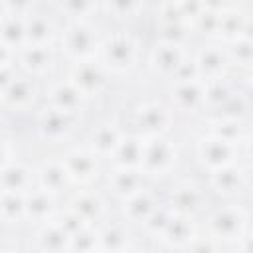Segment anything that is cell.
I'll use <instances>...</instances> for the list:
<instances>
[{"instance_id":"2e32d148","label":"cell","mask_w":253,"mask_h":253,"mask_svg":"<svg viewBox=\"0 0 253 253\" xmlns=\"http://www.w3.org/2000/svg\"><path fill=\"white\" fill-rule=\"evenodd\" d=\"M4 192H22V188L28 184V172L22 166H8L0 172Z\"/></svg>"},{"instance_id":"5bb4252c","label":"cell","mask_w":253,"mask_h":253,"mask_svg":"<svg viewBox=\"0 0 253 253\" xmlns=\"http://www.w3.org/2000/svg\"><path fill=\"white\" fill-rule=\"evenodd\" d=\"M119 142H121V136L113 125H101L97 128V132H93V148L99 154L113 152Z\"/></svg>"},{"instance_id":"4fadbf2b","label":"cell","mask_w":253,"mask_h":253,"mask_svg":"<svg viewBox=\"0 0 253 253\" xmlns=\"http://www.w3.org/2000/svg\"><path fill=\"white\" fill-rule=\"evenodd\" d=\"M69 176L63 164H43V168L40 170V182L43 192H59L65 184H67Z\"/></svg>"},{"instance_id":"30bf717a","label":"cell","mask_w":253,"mask_h":253,"mask_svg":"<svg viewBox=\"0 0 253 253\" xmlns=\"http://www.w3.org/2000/svg\"><path fill=\"white\" fill-rule=\"evenodd\" d=\"M20 63L34 75L45 73L51 65V55L47 51V45H28L20 53Z\"/></svg>"},{"instance_id":"9c48e42d","label":"cell","mask_w":253,"mask_h":253,"mask_svg":"<svg viewBox=\"0 0 253 253\" xmlns=\"http://www.w3.org/2000/svg\"><path fill=\"white\" fill-rule=\"evenodd\" d=\"M53 34L51 22L42 14H30V18L24 22V38L32 45H45Z\"/></svg>"},{"instance_id":"8fae6325","label":"cell","mask_w":253,"mask_h":253,"mask_svg":"<svg viewBox=\"0 0 253 253\" xmlns=\"http://www.w3.org/2000/svg\"><path fill=\"white\" fill-rule=\"evenodd\" d=\"M182 51H180V45L178 43H160L156 45L154 49V55H152V61L156 65V69L164 71V73H176V69L184 63L182 59Z\"/></svg>"},{"instance_id":"7a4b0ae2","label":"cell","mask_w":253,"mask_h":253,"mask_svg":"<svg viewBox=\"0 0 253 253\" xmlns=\"http://www.w3.org/2000/svg\"><path fill=\"white\" fill-rule=\"evenodd\" d=\"M174 160V148L168 140L160 136H150V140H142V156L140 170L144 174H164Z\"/></svg>"},{"instance_id":"ffe728a7","label":"cell","mask_w":253,"mask_h":253,"mask_svg":"<svg viewBox=\"0 0 253 253\" xmlns=\"http://www.w3.org/2000/svg\"><path fill=\"white\" fill-rule=\"evenodd\" d=\"M6 18V6H4V0H0V22Z\"/></svg>"},{"instance_id":"e0dca14e","label":"cell","mask_w":253,"mask_h":253,"mask_svg":"<svg viewBox=\"0 0 253 253\" xmlns=\"http://www.w3.org/2000/svg\"><path fill=\"white\" fill-rule=\"evenodd\" d=\"M91 6H93L91 0H61V10H65L73 20L85 18V14L91 12Z\"/></svg>"},{"instance_id":"9a60e30c","label":"cell","mask_w":253,"mask_h":253,"mask_svg":"<svg viewBox=\"0 0 253 253\" xmlns=\"http://www.w3.org/2000/svg\"><path fill=\"white\" fill-rule=\"evenodd\" d=\"M113 190L117 192V194H121V196H130V194H134L136 190H140L138 188V182H140V178H138V174L132 170V168H119L115 174H113Z\"/></svg>"},{"instance_id":"ba28073f","label":"cell","mask_w":253,"mask_h":253,"mask_svg":"<svg viewBox=\"0 0 253 253\" xmlns=\"http://www.w3.org/2000/svg\"><path fill=\"white\" fill-rule=\"evenodd\" d=\"M81 101H83V93L69 81V83H59L53 91H51V107L67 113V115H73L75 113V107H81Z\"/></svg>"},{"instance_id":"6da1fadb","label":"cell","mask_w":253,"mask_h":253,"mask_svg":"<svg viewBox=\"0 0 253 253\" xmlns=\"http://www.w3.org/2000/svg\"><path fill=\"white\" fill-rule=\"evenodd\" d=\"M63 49L75 61H85L97 51V34L83 20H73L61 38Z\"/></svg>"},{"instance_id":"7c38bea8","label":"cell","mask_w":253,"mask_h":253,"mask_svg":"<svg viewBox=\"0 0 253 253\" xmlns=\"http://www.w3.org/2000/svg\"><path fill=\"white\" fill-rule=\"evenodd\" d=\"M2 95L12 107H26L34 97V85L28 77L10 79Z\"/></svg>"},{"instance_id":"d6986e66","label":"cell","mask_w":253,"mask_h":253,"mask_svg":"<svg viewBox=\"0 0 253 253\" xmlns=\"http://www.w3.org/2000/svg\"><path fill=\"white\" fill-rule=\"evenodd\" d=\"M4 6L8 10H14L16 14H24V12L30 10L32 0H4Z\"/></svg>"},{"instance_id":"5b68a950","label":"cell","mask_w":253,"mask_h":253,"mask_svg":"<svg viewBox=\"0 0 253 253\" xmlns=\"http://www.w3.org/2000/svg\"><path fill=\"white\" fill-rule=\"evenodd\" d=\"M71 83L83 93H97L103 83H105V73L101 65H95L93 61L85 59V61H77L73 73H71Z\"/></svg>"},{"instance_id":"52a82bcc","label":"cell","mask_w":253,"mask_h":253,"mask_svg":"<svg viewBox=\"0 0 253 253\" xmlns=\"http://www.w3.org/2000/svg\"><path fill=\"white\" fill-rule=\"evenodd\" d=\"M69 117L67 113L55 109V107H47L42 111L40 115V130L43 136H49V138H59V136H65L67 130H69Z\"/></svg>"},{"instance_id":"ac0fdd59","label":"cell","mask_w":253,"mask_h":253,"mask_svg":"<svg viewBox=\"0 0 253 253\" xmlns=\"http://www.w3.org/2000/svg\"><path fill=\"white\" fill-rule=\"evenodd\" d=\"M109 8H113L115 14L119 16H130L138 8V0H107Z\"/></svg>"},{"instance_id":"277c9868","label":"cell","mask_w":253,"mask_h":253,"mask_svg":"<svg viewBox=\"0 0 253 253\" xmlns=\"http://www.w3.org/2000/svg\"><path fill=\"white\" fill-rule=\"evenodd\" d=\"M69 180H77V182H89L93 180V176H97V154L89 152V150H71L65 156L63 162Z\"/></svg>"},{"instance_id":"3957f363","label":"cell","mask_w":253,"mask_h":253,"mask_svg":"<svg viewBox=\"0 0 253 253\" xmlns=\"http://www.w3.org/2000/svg\"><path fill=\"white\" fill-rule=\"evenodd\" d=\"M101 51L107 67L115 71H125L128 65H132L136 57V43L128 34H115L103 43Z\"/></svg>"},{"instance_id":"8992f818","label":"cell","mask_w":253,"mask_h":253,"mask_svg":"<svg viewBox=\"0 0 253 253\" xmlns=\"http://www.w3.org/2000/svg\"><path fill=\"white\" fill-rule=\"evenodd\" d=\"M138 126L146 136H160L168 125V111L158 105H144L138 111Z\"/></svg>"}]
</instances>
